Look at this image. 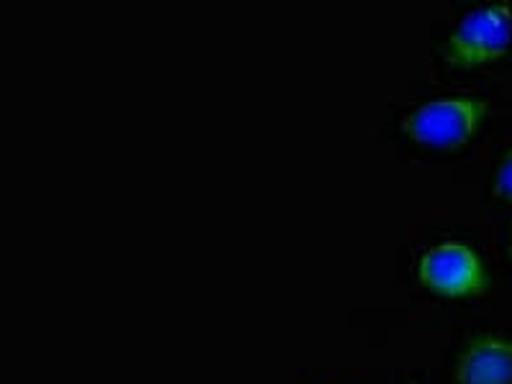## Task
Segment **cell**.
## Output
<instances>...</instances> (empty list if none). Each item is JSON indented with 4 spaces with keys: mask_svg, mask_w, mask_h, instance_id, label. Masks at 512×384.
I'll return each mask as SVG.
<instances>
[{
    "mask_svg": "<svg viewBox=\"0 0 512 384\" xmlns=\"http://www.w3.org/2000/svg\"><path fill=\"white\" fill-rule=\"evenodd\" d=\"M487 116V103L479 98H438L423 103L402 118V131L415 144L431 149H461L477 136Z\"/></svg>",
    "mask_w": 512,
    "mask_h": 384,
    "instance_id": "cell-1",
    "label": "cell"
},
{
    "mask_svg": "<svg viewBox=\"0 0 512 384\" xmlns=\"http://www.w3.org/2000/svg\"><path fill=\"white\" fill-rule=\"evenodd\" d=\"M512 47V8L507 3L469 11L446 44V64L472 70L505 57Z\"/></svg>",
    "mask_w": 512,
    "mask_h": 384,
    "instance_id": "cell-2",
    "label": "cell"
},
{
    "mask_svg": "<svg viewBox=\"0 0 512 384\" xmlns=\"http://www.w3.org/2000/svg\"><path fill=\"white\" fill-rule=\"evenodd\" d=\"M420 285L441 297H477L487 287L484 264L469 246L443 241L420 256Z\"/></svg>",
    "mask_w": 512,
    "mask_h": 384,
    "instance_id": "cell-3",
    "label": "cell"
},
{
    "mask_svg": "<svg viewBox=\"0 0 512 384\" xmlns=\"http://www.w3.org/2000/svg\"><path fill=\"white\" fill-rule=\"evenodd\" d=\"M459 384H512V344L482 338L461 354L456 367Z\"/></svg>",
    "mask_w": 512,
    "mask_h": 384,
    "instance_id": "cell-4",
    "label": "cell"
},
{
    "mask_svg": "<svg viewBox=\"0 0 512 384\" xmlns=\"http://www.w3.org/2000/svg\"><path fill=\"white\" fill-rule=\"evenodd\" d=\"M495 192L502 200L512 203V152L507 154V157L500 162V167H497Z\"/></svg>",
    "mask_w": 512,
    "mask_h": 384,
    "instance_id": "cell-5",
    "label": "cell"
},
{
    "mask_svg": "<svg viewBox=\"0 0 512 384\" xmlns=\"http://www.w3.org/2000/svg\"><path fill=\"white\" fill-rule=\"evenodd\" d=\"M510 244H512V241H510Z\"/></svg>",
    "mask_w": 512,
    "mask_h": 384,
    "instance_id": "cell-6",
    "label": "cell"
}]
</instances>
